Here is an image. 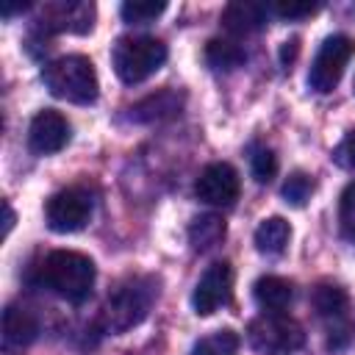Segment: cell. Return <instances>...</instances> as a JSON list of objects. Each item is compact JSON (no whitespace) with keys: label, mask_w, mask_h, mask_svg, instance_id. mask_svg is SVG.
<instances>
[{"label":"cell","mask_w":355,"mask_h":355,"mask_svg":"<svg viewBox=\"0 0 355 355\" xmlns=\"http://www.w3.org/2000/svg\"><path fill=\"white\" fill-rule=\"evenodd\" d=\"M3 211H6V233H11V227H14V211H11L8 202H3Z\"/></svg>","instance_id":"28"},{"label":"cell","mask_w":355,"mask_h":355,"mask_svg":"<svg viewBox=\"0 0 355 355\" xmlns=\"http://www.w3.org/2000/svg\"><path fill=\"white\" fill-rule=\"evenodd\" d=\"M239 191H241V180H239V172L225 164V161H216V164H208L197 180H194V194L200 202L205 205H216V208H230L236 200H239Z\"/></svg>","instance_id":"9"},{"label":"cell","mask_w":355,"mask_h":355,"mask_svg":"<svg viewBox=\"0 0 355 355\" xmlns=\"http://www.w3.org/2000/svg\"><path fill=\"white\" fill-rule=\"evenodd\" d=\"M225 239V222L216 214H202L189 225V241L197 252L214 250Z\"/></svg>","instance_id":"19"},{"label":"cell","mask_w":355,"mask_h":355,"mask_svg":"<svg viewBox=\"0 0 355 355\" xmlns=\"http://www.w3.org/2000/svg\"><path fill=\"white\" fill-rule=\"evenodd\" d=\"M247 341L261 355H294L305 347V330L297 319L286 313H263L250 322Z\"/></svg>","instance_id":"5"},{"label":"cell","mask_w":355,"mask_h":355,"mask_svg":"<svg viewBox=\"0 0 355 355\" xmlns=\"http://www.w3.org/2000/svg\"><path fill=\"white\" fill-rule=\"evenodd\" d=\"M250 169L258 183H269L277 175V155L263 144H252L250 147Z\"/></svg>","instance_id":"22"},{"label":"cell","mask_w":355,"mask_h":355,"mask_svg":"<svg viewBox=\"0 0 355 355\" xmlns=\"http://www.w3.org/2000/svg\"><path fill=\"white\" fill-rule=\"evenodd\" d=\"M297 53H300V39L283 42V47H280V61H283V67H288V64L297 58Z\"/></svg>","instance_id":"27"},{"label":"cell","mask_w":355,"mask_h":355,"mask_svg":"<svg viewBox=\"0 0 355 355\" xmlns=\"http://www.w3.org/2000/svg\"><path fill=\"white\" fill-rule=\"evenodd\" d=\"M92 19H94V6L83 3V0H58V3H47L42 17H39V28L44 33H86L92 31Z\"/></svg>","instance_id":"10"},{"label":"cell","mask_w":355,"mask_h":355,"mask_svg":"<svg viewBox=\"0 0 355 355\" xmlns=\"http://www.w3.org/2000/svg\"><path fill=\"white\" fill-rule=\"evenodd\" d=\"M94 263L89 255L75 252V250H53L42 266H39V280L58 297L69 302H83L92 294L94 286Z\"/></svg>","instance_id":"1"},{"label":"cell","mask_w":355,"mask_h":355,"mask_svg":"<svg viewBox=\"0 0 355 355\" xmlns=\"http://www.w3.org/2000/svg\"><path fill=\"white\" fill-rule=\"evenodd\" d=\"M244 61H247L244 47L230 42V39H211L205 44V64L211 69H216V72H233Z\"/></svg>","instance_id":"18"},{"label":"cell","mask_w":355,"mask_h":355,"mask_svg":"<svg viewBox=\"0 0 355 355\" xmlns=\"http://www.w3.org/2000/svg\"><path fill=\"white\" fill-rule=\"evenodd\" d=\"M36 333H39V322L28 308L8 305L3 311V349L8 355L28 349L36 341Z\"/></svg>","instance_id":"12"},{"label":"cell","mask_w":355,"mask_h":355,"mask_svg":"<svg viewBox=\"0 0 355 355\" xmlns=\"http://www.w3.org/2000/svg\"><path fill=\"white\" fill-rule=\"evenodd\" d=\"M92 208H94L92 194L80 186H72V189H64L47 200L44 219H47V227L53 233H75L89 222Z\"/></svg>","instance_id":"7"},{"label":"cell","mask_w":355,"mask_h":355,"mask_svg":"<svg viewBox=\"0 0 355 355\" xmlns=\"http://www.w3.org/2000/svg\"><path fill=\"white\" fill-rule=\"evenodd\" d=\"M291 239V227L283 216H269L255 227V250L263 255H280Z\"/></svg>","instance_id":"17"},{"label":"cell","mask_w":355,"mask_h":355,"mask_svg":"<svg viewBox=\"0 0 355 355\" xmlns=\"http://www.w3.org/2000/svg\"><path fill=\"white\" fill-rule=\"evenodd\" d=\"M266 17H269V8L263 3H250V0H239V3H230L225 6L222 11V25L230 31V33H255L266 25Z\"/></svg>","instance_id":"13"},{"label":"cell","mask_w":355,"mask_h":355,"mask_svg":"<svg viewBox=\"0 0 355 355\" xmlns=\"http://www.w3.org/2000/svg\"><path fill=\"white\" fill-rule=\"evenodd\" d=\"M269 11H275L283 19H300V17L316 14L319 6L316 3H275V6H269Z\"/></svg>","instance_id":"25"},{"label":"cell","mask_w":355,"mask_h":355,"mask_svg":"<svg viewBox=\"0 0 355 355\" xmlns=\"http://www.w3.org/2000/svg\"><path fill=\"white\" fill-rule=\"evenodd\" d=\"M311 191H313V180L305 172H291L286 178V183H283V197L291 205H302L311 197Z\"/></svg>","instance_id":"24"},{"label":"cell","mask_w":355,"mask_h":355,"mask_svg":"<svg viewBox=\"0 0 355 355\" xmlns=\"http://www.w3.org/2000/svg\"><path fill=\"white\" fill-rule=\"evenodd\" d=\"M42 80L50 89L53 97L75 103V105H89L97 100L100 83H97V72L94 64L86 55H61L55 61H50L42 69Z\"/></svg>","instance_id":"3"},{"label":"cell","mask_w":355,"mask_h":355,"mask_svg":"<svg viewBox=\"0 0 355 355\" xmlns=\"http://www.w3.org/2000/svg\"><path fill=\"white\" fill-rule=\"evenodd\" d=\"M166 11V3L164 0H128L122 3L119 14L125 22H136V25H144V22H153L155 17H161Z\"/></svg>","instance_id":"21"},{"label":"cell","mask_w":355,"mask_h":355,"mask_svg":"<svg viewBox=\"0 0 355 355\" xmlns=\"http://www.w3.org/2000/svg\"><path fill=\"white\" fill-rule=\"evenodd\" d=\"M252 294H255V302H258L261 308H266L269 313H280L283 308L291 305V300H294V286H291V280H286V277L263 275V277L255 280Z\"/></svg>","instance_id":"15"},{"label":"cell","mask_w":355,"mask_h":355,"mask_svg":"<svg viewBox=\"0 0 355 355\" xmlns=\"http://www.w3.org/2000/svg\"><path fill=\"white\" fill-rule=\"evenodd\" d=\"M239 344H241L239 333H233V330H214V333L197 338L189 355H236Z\"/></svg>","instance_id":"20"},{"label":"cell","mask_w":355,"mask_h":355,"mask_svg":"<svg viewBox=\"0 0 355 355\" xmlns=\"http://www.w3.org/2000/svg\"><path fill=\"white\" fill-rule=\"evenodd\" d=\"M166 55H169L166 44L155 36H122V39H116V44L111 50L114 72L125 83L147 80L150 75H155L164 67Z\"/></svg>","instance_id":"4"},{"label":"cell","mask_w":355,"mask_h":355,"mask_svg":"<svg viewBox=\"0 0 355 355\" xmlns=\"http://www.w3.org/2000/svg\"><path fill=\"white\" fill-rule=\"evenodd\" d=\"M69 141V122L64 114L44 108L31 119L28 128V147L36 155H53Z\"/></svg>","instance_id":"11"},{"label":"cell","mask_w":355,"mask_h":355,"mask_svg":"<svg viewBox=\"0 0 355 355\" xmlns=\"http://www.w3.org/2000/svg\"><path fill=\"white\" fill-rule=\"evenodd\" d=\"M347 305H349V300H347V291L341 286H336V283L316 286V291H313V308H316V313L322 319H327L333 324V330H336L338 322H344Z\"/></svg>","instance_id":"16"},{"label":"cell","mask_w":355,"mask_h":355,"mask_svg":"<svg viewBox=\"0 0 355 355\" xmlns=\"http://www.w3.org/2000/svg\"><path fill=\"white\" fill-rule=\"evenodd\" d=\"M233 297V269L227 261L211 263L191 291V308L197 316H211Z\"/></svg>","instance_id":"8"},{"label":"cell","mask_w":355,"mask_h":355,"mask_svg":"<svg viewBox=\"0 0 355 355\" xmlns=\"http://www.w3.org/2000/svg\"><path fill=\"white\" fill-rule=\"evenodd\" d=\"M338 225H341V236L347 241L355 244V180L341 191V202H338Z\"/></svg>","instance_id":"23"},{"label":"cell","mask_w":355,"mask_h":355,"mask_svg":"<svg viewBox=\"0 0 355 355\" xmlns=\"http://www.w3.org/2000/svg\"><path fill=\"white\" fill-rule=\"evenodd\" d=\"M155 294H158V288H155L153 277H144V275L125 277L122 283L114 286V291L108 294V300L103 305V327L108 333H125V330L136 327L150 313Z\"/></svg>","instance_id":"2"},{"label":"cell","mask_w":355,"mask_h":355,"mask_svg":"<svg viewBox=\"0 0 355 355\" xmlns=\"http://www.w3.org/2000/svg\"><path fill=\"white\" fill-rule=\"evenodd\" d=\"M355 55V42L347 33H333L322 42V47L313 55V64L308 69V86L319 94H327L341 80L349 58Z\"/></svg>","instance_id":"6"},{"label":"cell","mask_w":355,"mask_h":355,"mask_svg":"<svg viewBox=\"0 0 355 355\" xmlns=\"http://www.w3.org/2000/svg\"><path fill=\"white\" fill-rule=\"evenodd\" d=\"M183 105V97L172 89H164V92H155L150 97H144L141 103H136L130 108V119L136 122H161V119H169L180 111Z\"/></svg>","instance_id":"14"},{"label":"cell","mask_w":355,"mask_h":355,"mask_svg":"<svg viewBox=\"0 0 355 355\" xmlns=\"http://www.w3.org/2000/svg\"><path fill=\"white\" fill-rule=\"evenodd\" d=\"M333 161H336L338 166H344V169H355V130H349V133L341 139V144H338L336 153H333Z\"/></svg>","instance_id":"26"}]
</instances>
